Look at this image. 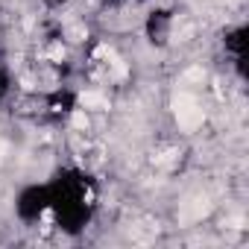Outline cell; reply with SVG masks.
<instances>
[{
    "label": "cell",
    "instance_id": "6da1fadb",
    "mask_svg": "<svg viewBox=\"0 0 249 249\" xmlns=\"http://www.w3.org/2000/svg\"><path fill=\"white\" fill-rule=\"evenodd\" d=\"M79 106H82V108H108V100H106L103 94H97V91H85V94L79 97Z\"/></svg>",
    "mask_w": 249,
    "mask_h": 249
},
{
    "label": "cell",
    "instance_id": "7a4b0ae2",
    "mask_svg": "<svg viewBox=\"0 0 249 249\" xmlns=\"http://www.w3.org/2000/svg\"><path fill=\"white\" fill-rule=\"evenodd\" d=\"M73 126H76V129H85V126H88V117H85V108L73 111Z\"/></svg>",
    "mask_w": 249,
    "mask_h": 249
}]
</instances>
